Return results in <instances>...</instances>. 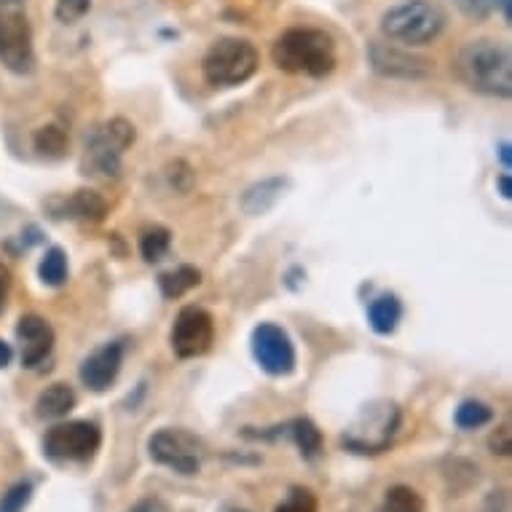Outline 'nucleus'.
Masks as SVG:
<instances>
[{
	"mask_svg": "<svg viewBox=\"0 0 512 512\" xmlns=\"http://www.w3.org/2000/svg\"><path fill=\"white\" fill-rule=\"evenodd\" d=\"M456 76L470 86L472 92L488 97H510L512 94V57L510 49L491 38L464 43L456 54Z\"/></svg>",
	"mask_w": 512,
	"mask_h": 512,
	"instance_id": "f257e3e1",
	"label": "nucleus"
},
{
	"mask_svg": "<svg viewBox=\"0 0 512 512\" xmlns=\"http://www.w3.org/2000/svg\"><path fill=\"white\" fill-rule=\"evenodd\" d=\"M274 65L293 76L325 78L336 70V43L317 27H293L271 49Z\"/></svg>",
	"mask_w": 512,
	"mask_h": 512,
	"instance_id": "f03ea898",
	"label": "nucleus"
},
{
	"mask_svg": "<svg viewBox=\"0 0 512 512\" xmlns=\"http://www.w3.org/2000/svg\"><path fill=\"white\" fill-rule=\"evenodd\" d=\"M445 25L443 11L427 0H405L381 17V33L405 46H427Z\"/></svg>",
	"mask_w": 512,
	"mask_h": 512,
	"instance_id": "7ed1b4c3",
	"label": "nucleus"
},
{
	"mask_svg": "<svg viewBox=\"0 0 512 512\" xmlns=\"http://www.w3.org/2000/svg\"><path fill=\"white\" fill-rule=\"evenodd\" d=\"M137 140L135 126L126 118H110L102 126H94L86 135V175L113 180L121 172V156Z\"/></svg>",
	"mask_w": 512,
	"mask_h": 512,
	"instance_id": "20e7f679",
	"label": "nucleus"
},
{
	"mask_svg": "<svg viewBox=\"0 0 512 512\" xmlns=\"http://www.w3.org/2000/svg\"><path fill=\"white\" fill-rule=\"evenodd\" d=\"M258 51L255 46L239 38H220L210 46L202 62L204 81L212 89H231L250 81L258 70Z\"/></svg>",
	"mask_w": 512,
	"mask_h": 512,
	"instance_id": "39448f33",
	"label": "nucleus"
},
{
	"mask_svg": "<svg viewBox=\"0 0 512 512\" xmlns=\"http://www.w3.org/2000/svg\"><path fill=\"white\" fill-rule=\"evenodd\" d=\"M102 432L94 421H68L46 432L43 454L54 464H86L100 451Z\"/></svg>",
	"mask_w": 512,
	"mask_h": 512,
	"instance_id": "423d86ee",
	"label": "nucleus"
},
{
	"mask_svg": "<svg viewBox=\"0 0 512 512\" xmlns=\"http://www.w3.org/2000/svg\"><path fill=\"white\" fill-rule=\"evenodd\" d=\"M400 427V411L392 403H373L360 413L352 429L344 435V445L354 454H381L387 451Z\"/></svg>",
	"mask_w": 512,
	"mask_h": 512,
	"instance_id": "0eeeda50",
	"label": "nucleus"
},
{
	"mask_svg": "<svg viewBox=\"0 0 512 512\" xmlns=\"http://www.w3.org/2000/svg\"><path fill=\"white\" fill-rule=\"evenodd\" d=\"M148 454L156 464L175 470L177 475H196L202 470V440L185 429H159L148 440Z\"/></svg>",
	"mask_w": 512,
	"mask_h": 512,
	"instance_id": "6e6552de",
	"label": "nucleus"
},
{
	"mask_svg": "<svg viewBox=\"0 0 512 512\" xmlns=\"http://www.w3.org/2000/svg\"><path fill=\"white\" fill-rule=\"evenodd\" d=\"M0 62L19 76L30 73L35 65L33 30L17 9H0Z\"/></svg>",
	"mask_w": 512,
	"mask_h": 512,
	"instance_id": "1a4fd4ad",
	"label": "nucleus"
},
{
	"mask_svg": "<svg viewBox=\"0 0 512 512\" xmlns=\"http://www.w3.org/2000/svg\"><path fill=\"white\" fill-rule=\"evenodd\" d=\"M215 341V319L202 306H185L172 328V349L180 360L202 357Z\"/></svg>",
	"mask_w": 512,
	"mask_h": 512,
	"instance_id": "9d476101",
	"label": "nucleus"
},
{
	"mask_svg": "<svg viewBox=\"0 0 512 512\" xmlns=\"http://www.w3.org/2000/svg\"><path fill=\"white\" fill-rule=\"evenodd\" d=\"M252 354L266 373L271 376H290L295 370V349L293 341L285 330L263 322L252 330Z\"/></svg>",
	"mask_w": 512,
	"mask_h": 512,
	"instance_id": "9b49d317",
	"label": "nucleus"
},
{
	"mask_svg": "<svg viewBox=\"0 0 512 512\" xmlns=\"http://www.w3.org/2000/svg\"><path fill=\"white\" fill-rule=\"evenodd\" d=\"M370 65L378 76L387 78H403V81H419L432 73V62L424 57H416L411 51L397 49L392 43L373 41L368 49Z\"/></svg>",
	"mask_w": 512,
	"mask_h": 512,
	"instance_id": "f8f14e48",
	"label": "nucleus"
},
{
	"mask_svg": "<svg viewBox=\"0 0 512 512\" xmlns=\"http://www.w3.org/2000/svg\"><path fill=\"white\" fill-rule=\"evenodd\" d=\"M121 362H124V346L118 341H110V344L94 349L78 370L81 384L92 392H105L121 373Z\"/></svg>",
	"mask_w": 512,
	"mask_h": 512,
	"instance_id": "ddd939ff",
	"label": "nucleus"
},
{
	"mask_svg": "<svg viewBox=\"0 0 512 512\" xmlns=\"http://www.w3.org/2000/svg\"><path fill=\"white\" fill-rule=\"evenodd\" d=\"M17 341L22 346V365L38 368L41 362L49 360L51 349H54V330L38 314H25L17 325Z\"/></svg>",
	"mask_w": 512,
	"mask_h": 512,
	"instance_id": "4468645a",
	"label": "nucleus"
},
{
	"mask_svg": "<svg viewBox=\"0 0 512 512\" xmlns=\"http://www.w3.org/2000/svg\"><path fill=\"white\" fill-rule=\"evenodd\" d=\"M247 437H263V440H279V437H290L295 443V448L301 451L303 459H314L322 451V432L317 429V424L311 419H293L287 421L285 427H274L271 432H244Z\"/></svg>",
	"mask_w": 512,
	"mask_h": 512,
	"instance_id": "2eb2a0df",
	"label": "nucleus"
},
{
	"mask_svg": "<svg viewBox=\"0 0 512 512\" xmlns=\"http://www.w3.org/2000/svg\"><path fill=\"white\" fill-rule=\"evenodd\" d=\"M49 207L54 210V218L89 220V223H100L108 212L105 199L94 191H76L70 199H54Z\"/></svg>",
	"mask_w": 512,
	"mask_h": 512,
	"instance_id": "dca6fc26",
	"label": "nucleus"
},
{
	"mask_svg": "<svg viewBox=\"0 0 512 512\" xmlns=\"http://www.w3.org/2000/svg\"><path fill=\"white\" fill-rule=\"evenodd\" d=\"M76 408V392L68 384H51L35 400V416L43 421L65 419Z\"/></svg>",
	"mask_w": 512,
	"mask_h": 512,
	"instance_id": "f3484780",
	"label": "nucleus"
},
{
	"mask_svg": "<svg viewBox=\"0 0 512 512\" xmlns=\"http://www.w3.org/2000/svg\"><path fill=\"white\" fill-rule=\"evenodd\" d=\"M400 317H403V303L397 295H378L376 301L370 303L368 319L370 328L376 330L378 336H389L395 333L397 325H400Z\"/></svg>",
	"mask_w": 512,
	"mask_h": 512,
	"instance_id": "a211bd4d",
	"label": "nucleus"
},
{
	"mask_svg": "<svg viewBox=\"0 0 512 512\" xmlns=\"http://www.w3.org/2000/svg\"><path fill=\"white\" fill-rule=\"evenodd\" d=\"M285 185H287L285 180H279V177L252 185L250 191L242 196V210L247 212V215H263V212L271 210V207L279 202V196H282V191H285Z\"/></svg>",
	"mask_w": 512,
	"mask_h": 512,
	"instance_id": "6ab92c4d",
	"label": "nucleus"
},
{
	"mask_svg": "<svg viewBox=\"0 0 512 512\" xmlns=\"http://www.w3.org/2000/svg\"><path fill=\"white\" fill-rule=\"evenodd\" d=\"M199 282H202V274H199V269H194V266H180V269L175 271H167V274H161L159 277V287L161 293H164V298H180V295H185L188 290H194V287H199Z\"/></svg>",
	"mask_w": 512,
	"mask_h": 512,
	"instance_id": "aec40b11",
	"label": "nucleus"
},
{
	"mask_svg": "<svg viewBox=\"0 0 512 512\" xmlns=\"http://www.w3.org/2000/svg\"><path fill=\"white\" fill-rule=\"evenodd\" d=\"M33 143H35V151L41 153L43 159H62V156L68 153L70 140L62 126L46 124L35 132Z\"/></svg>",
	"mask_w": 512,
	"mask_h": 512,
	"instance_id": "412c9836",
	"label": "nucleus"
},
{
	"mask_svg": "<svg viewBox=\"0 0 512 512\" xmlns=\"http://www.w3.org/2000/svg\"><path fill=\"white\" fill-rule=\"evenodd\" d=\"M169 244H172L169 228L164 226L145 228L143 234H140V255H143L148 263H159L167 258Z\"/></svg>",
	"mask_w": 512,
	"mask_h": 512,
	"instance_id": "4be33fe9",
	"label": "nucleus"
},
{
	"mask_svg": "<svg viewBox=\"0 0 512 512\" xmlns=\"http://www.w3.org/2000/svg\"><path fill=\"white\" fill-rule=\"evenodd\" d=\"M378 512H424V499L416 488L392 486Z\"/></svg>",
	"mask_w": 512,
	"mask_h": 512,
	"instance_id": "5701e85b",
	"label": "nucleus"
},
{
	"mask_svg": "<svg viewBox=\"0 0 512 512\" xmlns=\"http://www.w3.org/2000/svg\"><path fill=\"white\" fill-rule=\"evenodd\" d=\"M38 274H41L43 285H65V279H68V258H65V252L59 250V247H51V250L43 255L41 266H38Z\"/></svg>",
	"mask_w": 512,
	"mask_h": 512,
	"instance_id": "b1692460",
	"label": "nucleus"
},
{
	"mask_svg": "<svg viewBox=\"0 0 512 512\" xmlns=\"http://www.w3.org/2000/svg\"><path fill=\"white\" fill-rule=\"evenodd\" d=\"M454 419L459 429H480L486 427V424H491L494 411H491L486 403H480V400H464V403L456 408Z\"/></svg>",
	"mask_w": 512,
	"mask_h": 512,
	"instance_id": "393cba45",
	"label": "nucleus"
},
{
	"mask_svg": "<svg viewBox=\"0 0 512 512\" xmlns=\"http://www.w3.org/2000/svg\"><path fill=\"white\" fill-rule=\"evenodd\" d=\"M30 499H33V483L30 480H19L0 499V512H25Z\"/></svg>",
	"mask_w": 512,
	"mask_h": 512,
	"instance_id": "a878e982",
	"label": "nucleus"
},
{
	"mask_svg": "<svg viewBox=\"0 0 512 512\" xmlns=\"http://www.w3.org/2000/svg\"><path fill=\"white\" fill-rule=\"evenodd\" d=\"M274 512H317V496L311 494L309 488L295 486Z\"/></svg>",
	"mask_w": 512,
	"mask_h": 512,
	"instance_id": "bb28decb",
	"label": "nucleus"
},
{
	"mask_svg": "<svg viewBox=\"0 0 512 512\" xmlns=\"http://www.w3.org/2000/svg\"><path fill=\"white\" fill-rule=\"evenodd\" d=\"M92 9V0H57V14L59 22H65V25H73L78 19H84Z\"/></svg>",
	"mask_w": 512,
	"mask_h": 512,
	"instance_id": "cd10ccee",
	"label": "nucleus"
},
{
	"mask_svg": "<svg viewBox=\"0 0 512 512\" xmlns=\"http://www.w3.org/2000/svg\"><path fill=\"white\" fill-rule=\"evenodd\" d=\"M454 3L464 17L475 19V22L488 19L496 9H499V0H454Z\"/></svg>",
	"mask_w": 512,
	"mask_h": 512,
	"instance_id": "c85d7f7f",
	"label": "nucleus"
},
{
	"mask_svg": "<svg viewBox=\"0 0 512 512\" xmlns=\"http://www.w3.org/2000/svg\"><path fill=\"white\" fill-rule=\"evenodd\" d=\"M488 448H491V454L510 456V451H512L510 427H499V429H496L494 435L488 437Z\"/></svg>",
	"mask_w": 512,
	"mask_h": 512,
	"instance_id": "c756f323",
	"label": "nucleus"
},
{
	"mask_svg": "<svg viewBox=\"0 0 512 512\" xmlns=\"http://www.w3.org/2000/svg\"><path fill=\"white\" fill-rule=\"evenodd\" d=\"M129 512H169V507L159 496H148V499H140Z\"/></svg>",
	"mask_w": 512,
	"mask_h": 512,
	"instance_id": "7c9ffc66",
	"label": "nucleus"
},
{
	"mask_svg": "<svg viewBox=\"0 0 512 512\" xmlns=\"http://www.w3.org/2000/svg\"><path fill=\"white\" fill-rule=\"evenodd\" d=\"M9 287H11V274L9 269L0 263V314L6 309V298H9Z\"/></svg>",
	"mask_w": 512,
	"mask_h": 512,
	"instance_id": "2f4dec72",
	"label": "nucleus"
},
{
	"mask_svg": "<svg viewBox=\"0 0 512 512\" xmlns=\"http://www.w3.org/2000/svg\"><path fill=\"white\" fill-rule=\"evenodd\" d=\"M496 185H499V191H502L504 199H512V183H510V175H499V177H496Z\"/></svg>",
	"mask_w": 512,
	"mask_h": 512,
	"instance_id": "473e14b6",
	"label": "nucleus"
},
{
	"mask_svg": "<svg viewBox=\"0 0 512 512\" xmlns=\"http://www.w3.org/2000/svg\"><path fill=\"white\" fill-rule=\"evenodd\" d=\"M11 362V346L6 341H0V368H6Z\"/></svg>",
	"mask_w": 512,
	"mask_h": 512,
	"instance_id": "72a5a7b5",
	"label": "nucleus"
},
{
	"mask_svg": "<svg viewBox=\"0 0 512 512\" xmlns=\"http://www.w3.org/2000/svg\"><path fill=\"white\" fill-rule=\"evenodd\" d=\"M499 9H502V14H504V22L510 25L512 22V0H499Z\"/></svg>",
	"mask_w": 512,
	"mask_h": 512,
	"instance_id": "f704fd0d",
	"label": "nucleus"
},
{
	"mask_svg": "<svg viewBox=\"0 0 512 512\" xmlns=\"http://www.w3.org/2000/svg\"><path fill=\"white\" fill-rule=\"evenodd\" d=\"M499 156H502V164H504V169H510V145L504 143L502 148H499Z\"/></svg>",
	"mask_w": 512,
	"mask_h": 512,
	"instance_id": "c9c22d12",
	"label": "nucleus"
},
{
	"mask_svg": "<svg viewBox=\"0 0 512 512\" xmlns=\"http://www.w3.org/2000/svg\"><path fill=\"white\" fill-rule=\"evenodd\" d=\"M17 3H22V0H0V9H14Z\"/></svg>",
	"mask_w": 512,
	"mask_h": 512,
	"instance_id": "e433bc0d",
	"label": "nucleus"
},
{
	"mask_svg": "<svg viewBox=\"0 0 512 512\" xmlns=\"http://www.w3.org/2000/svg\"><path fill=\"white\" fill-rule=\"evenodd\" d=\"M236 512H239V510H236Z\"/></svg>",
	"mask_w": 512,
	"mask_h": 512,
	"instance_id": "4c0bfd02",
	"label": "nucleus"
}]
</instances>
